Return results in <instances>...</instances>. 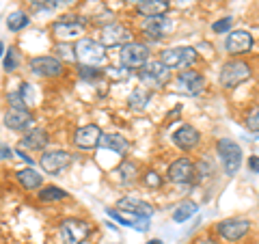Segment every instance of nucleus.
I'll list each match as a JSON object with an SVG mask.
<instances>
[{"instance_id":"obj_1","label":"nucleus","mask_w":259,"mask_h":244,"mask_svg":"<svg viewBox=\"0 0 259 244\" xmlns=\"http://www.w3.org/2000/svg\"><path fill=\"white\" fill-rule=\"evenodd\" d=\"M74 54L76 61L80 65H87V67H100L106 63V48L102 46V42H95L89 37L78 39L74 46Z\"/></svg>"},{"instance_id":"obj_2","label":"nucleus","mask_w":259,"mask_h":244,"mask_svg":"<svg viewBox=\"0 0 259 244\" xmlns=\"http://www.w3.org/2000/svg\"><path fill=\"white\" fill-rule=\"evenodd\" d=\"M216 151H218V156H221V162H223V169H225V173L233 177L240 171L242 167V149H240V145L238 143H233L229 141V138H221V141L216 143Z\"/></svg>"},{"instance_id":"obj_3","label":"nucleus","mask_w":259,"mask_h":244,"mask_svg":"<svg viewBox=\"0 0 259 244\" xmlns=\"http://www.w3.org/2000/svg\"><path fill=\"white\" fill-rule=\"evenodd\" d=\"M160 61L166 65L168 69H186L197 61V50L192 46H177V48H166L160 52Z\"/></svg>"},{"instance_id":"obj_4","label":"nucleus","mask_w":259,"mask_h":244,"mask_svg":"<svg viewBox=\"0 0 259 244\" xmlns=\"http://www.w3.org/2000/svg\"><path fill=\"white\" fill-rule=\"evenodd\" d=\"M168 78H171V74H168V67L162 61H149L145 67L139 69V80L143 87L147 89H160L162 85L168 83Z\"/></svg>"},{"instance_id":"obj_5","label":"nucleus","mask_w":259,"mask_h":244,"mask_svg":"<svg viewBox=\"0 0 259 244\" xmlns=\"http://www.w3.org/2000/svg\"><path fill=\"white\" fill-rule=\"evenodd\" d=\"M250 78V67L244 61H227L221 69V85L225 89H236Z\"/></svg>"},{"instance_id":"obj_6","label":"nucleus","mask_w":259,"mask_h":244,"mask_svg":"<svg viewBox=\"0 0 259 244\" xmlns=\"http://www.w3.org/2000/svg\"><path fill=\"white\" fill-rule=\"evenodd\" d=\"M119 59H121V65H123L125 69H141L149 63V46L132 42V44L123 46Z\"/></svg>"},{"instance_id":"obj_7","label":"nucleus","mask_w":259,"mask_h":244,"mask_svg":"<svg viewBox=\"0 0 259 244\" xmlns=\"http://www.w3.org/2000/svg\"><path fill=\"white\" fill-rule=\"evenodd\" d=\"M84 32V22L78 15H65L59 22L52 24V35L61 42H71V39L82 37Z\"/></svg>"},{"instance_id":"obj_8","label":"nucleus","mask_w":259,"mask_h":244,"mask_svg":"<svg viewBox=\"0 0 259 244\" xmlns=\"http://www.w3.org/2000/svg\"><path fill=\"white\" fill-rule=\"evenodd\" d=\"M194 177H197V167H194L188 158H177L166 169V180L177 186L190 184V182H194Z\"/></svg>"},{"instance_id":"obj_9","label":"nucleus","mask_w":259,"mask_h":244,"mask_svg":"<svg viewBox=\"0 0 259 244\" xmlns=\"http://www.w3.org/2000/svg\"><path fill=\"white\" fill-rule=\"evenodd\" d=\"M216 231L227 242H238L250 231V221H246V218H225L216 225Z\"/></svg>"},{"instance_id":"obj_10","label":"nucleus","mask_w":259,"mask_h":244,"mask_svg":"<svg viewBox=\"0 0 259 244\" xmlns=\"http://www.w3.org/2000/svg\"><path fill=\"white\" fill-rule=\"evenodd\" d=\"M89 233H91V227L84 221H78V218H67V221L61 223V240L65 244H82Z\"/></svg>"},{"instance_id":"obj_11","label":"nucleus","mask_w":259,"mask_h":244,"mask_svg":"<svg viewBox=\"0 0 259 244\" xmlns=\"http://www.w3.org/2000/svg\"><path fill=\"white\" fill-rule=\"evenodd\" d=\"M175 87L177 91L184 93V95H201L205 89V78L199 74V71H192V69H186V71H180L175 78Z\"/></svg>"},{"instance_id":"obj_12","label":"nucleus","mask_w":259,"mask_h":244,"mask_svg":"<svg viewBox=\"0 0 259 244\" xmlns=\"http://www.w3.org/2000/svg\"><path fill=\"white\" fill-rule=\"evenodd\" d=\"M100 42L104 48H115V46H127L132 44V32L125 26H121L117 22H110L102 28L100 32Z\"/></svg>"},{"instance_id":"obj_13","label":"nucleus","mask_w":259,"mask_h":244,"mask_svg":"<svg viewBox=\"0 0 259 244\" xmlns=\"http://www.w3.org/2000/svg\"><path fill=\"white\" fill-rule=\"evenodd\" d=\"M71 162V156L67 151L63 149H50V151H44L41 158H39V165H41V169L46 171V173L50 175H56L61 173L63 169H67Z\"/></svg>"},{"instance_id":"obj_14","label":"nucleus","mask_w":259,"mask_h":244,"mask_svg":"<svg viewBox=\"0 0 259 244\" xmlns=\"http://www.w3.org/2000/svg\"><path fill=\"white\" fill-rule=\"evenodd\" d=\"M102 130L100 126L95 124H89L78 128L74 132V145L78 149H93V147H100V141H102Z\"/></svg>"},{"instance_id":"obj_15","label":"nucleus","mask_w":259,"mask_h":244,"mask_svg":"<svg viewBox=\"0 0 259 244\" xmlns=\"http://www.w3.org/2000/svg\"><path fill=\"white\" fill-rule=\"evenodd\" d=\"M30 71L44 78H54L63 74V63L54 56H35L30 59Z\"/></svg>"},{"instance_id":"obj_16","label":"nucleus","mask_w":259,"mask_h":244,"mask_svg":"<svg viewBox=\"0 0 259 244\" xmlns=\"http://www.w3.org/2000/svg\"><path fill=\"white\" fill-rule=\"evenodd\" d=\"M171 28H173V24H171V20H168V18H164V15L147 18V20L143 22V26H141L143 35H145V37H149L151 42H160L162 37L171 32Z\"/></svg>"},{"instance_id":"obj_17","label":"nucleus","mask_w":259,"mask_h":244,"mask_svg":"<svg viewBox=\"0 0 259 244\" xmlns=\"http://www.w3.org/2000/svg\"><path fill=\"white\" fill-rule=\"evenodd\" d=\"M173 143H175V147H180L182 151H192L201 143V134H199L197 128L186 124L173 132Z\"/></svg>"},{"instance_id":"obj_18","label":"nucleus","mask_w":259,"mask_h":244,"mask_svg":"<svg viewBox=\"0 0 259 244\" xmlns=\"http://www.w3.org/2000/svg\"><path fill=\"white\" fill-rule=\"evenodd\" d=\"M253 35L246 30H233L229 32V37L225 39V50L229 54H244L253 48Z\"/></svg>"},{"instance_id":"obj_19","label":"nucleus","mask_w":259,"mask_h":244,"mask_svg":"<svg viewBox=\"0 0 259 244\" xmlns=\"http://www.w3.org/2000/svg\"><path fill=\"white\" fill-rule=\"evenodd\" d=\"M32 124H35V117L28 112V108H9L5 112V126L15 132L30 130Z\"/></svg>"},{"instance_id":"obj_20","label":"nucleus","mask_w":259,"mask_h":244,"mask_svg":"<svg viewBox=\"0 0 259 244\" xmlns=\"http://www.w3.org/2000/svg\"><path fill=\"white\" fill-rule=\"evenodd\" d=\"M117 210H121V212H127L130 216H136V218H149L153 214V208L149 206V203H145V201L136 199V197L119 199Z\"/></svg>"},{"instance_id":"obj_21","label":"nucleus","mask_w":259,"mask_h":244,"mask_svg":"<svg viewBox=\"0 0 259 244\" xmlns=\"http://www.w3.org/2000/svg\"><path fill=\"white\" fill-rule=\"evenodd\" d=\"M46 145H48V132L41 130V128L28 130V132L22 136V141H20V147L28 149V151H44Z\"/></svg>"},{"instance_id":"obj_22","label":"nucleus","mask_w":259,"mask_h":244,"mask_svg":"<svg viewBox=\"0 0 259 244\" xmlns=\"http://www.w3.org/2000/svg\"><path fill=\"white\" fill-rule=\"evenodd\" d=\"M168 7H171V0H139L136 13L143 18H156V15H164Z\"/></svg>"},{"instance_id":"obj_23","label":"nucleus","mask_w":259,"mask_h":244,"mask_svg":"<svg viewBox=\"0 0 259 244\" xmlns=\"http://www.w3.org/2000/svg\"><path fill=\"white\" fill-rule=\"evenodd\" d=\"M15 177H18L22 188H26V190H37V188H41V184H44V177L32 169H22L15 173Z\"/></svg>"},{"instance_id":"obj_24","label":"nucleus","mask_w":259,"mask_h":244,"mask_svg":"<svg viewBox=\"0 0 259 244\" xmlns=\"http://www.w3.org/2000/svg\"><path fill=\"white\" fill-rule=\"evenodd\" d=\"M100 147L102 149H112V151H117V153H125L127 147H130V141H125L121 134H102V141H100Z\"/></svg>"},{"instance_id":"obj_25","label":"nucleus","mask_w":259,"mask_h":244,"mask_svg":"<svg viewBox=\"0 0 259 244\" xmlns=\"http://www.w3.org/2000/svg\"><path fill=\"white\" fill-rule=\"evenodd\" d=\"M151 100V89H145V87H139V89H134L132 95H130V108H134V110H143V108H147V104Z\"/></svg>"},{"instance_id":"obj_26","label":"nucleus","mask_w":259,"mask_h":244,"mask_svg":"<svg viewBox=\"0 0 259 244\" xmlns=\"http://www.w3.org/2000/svg\"><path fill=\"white\" fill-rule=\"evenodd\" d=\"M197 210H199L197 203L190 201V199H186V201H182L180 206H177V208L173 210V221H175V223H184V221H188L190 216L197 214Z\"/></svg>"},{"instance_id":"obj_27","label":"nucleus","mask_w":259,"mask_h":244,"mask_svg":"<svg viewBox=\"0 0 259 244\" xmlns=\"http://www.w3.org/2000/svg\"><path fill=\"white\" fill-rule=\"evenodd\" d=\"M28 24H30V20L24 11H13V13L7 15V28H9L11 32H18L22 28H26Z\"/></svg>"},{"instance_id":"obj_28","label":"nucleus","mask_w":259,"mask_h":244,"mask_svg":"<svg viewBox=\"0 0 259 244\" xmlns=\"http://www.w3.org/2000/svg\"><path fill=\"white\" fill-rule=\"evenodd\" d=\"M39 201H61V199H67V192H65L63 188H59V186H44L41 190H39Z\"/></svg>"},{"instance_id":"obj_29","label":"nucleus","mask_w":259,"mask_h":244,"mask_svg":"<svg viewBox=\"0 0 259 244\" xmlns=\"http://www.w3.org/2000/svg\"><path fill=\"white\" fill-rule=\"evenodd\" d=\"M115 173L121 175V184H130V182L136 180V165L134 162H130V160H123Z\"/></svg>"},{"instance_id":"obj_30","label":"nucleus","mask_w":259,"mask_h":244,"mask_svg":"<svg viewBox=\"0 0 259 244\" xmlns=\"http://www.w3.org/2000/svg\"><path fill=\"white\" fill-rule=\"evenodd\" d=\"M7 102H9V106H11V108H28V104H26V100L22 97L20 91H18V93H9V95H7Z\"/></svg>"},{"instance_id":"obj_31","label":"nucleus","mask_w":259,"mask_h":244,"mask_svg":"<svg viewBox=\"0 0 259 244\" xmlns=\"http://www.w3.org/2000/svg\"><path fill=\"white\" fill-rule=\"evenodd\" d=\"M246 128L250 130V132H259V106L248 112V117H246Z\"/></svg>"},{"instance_id":"obj_32","label":"nucleus","mask_w":259,"mask_h":244,"mask_svg":"<svg viewBox=\"0 0 259 244\" xmlns=\"http://www.w3.org/2000/svg\"><path fill=\"white\" fill-rule=\"evenodd\" d=\"M102 76V71L97 67H87V65H80V78L84 80H97Z\"/></svg>"},{"instance_id":"obj_33","label":"nucleus","mask_w":259,"mask_h":244,"mask_svg":"<svg viewBox=\"0 0 259 244\" xmlns=\"http://www.w3.org/2000/svg\"><path fill=\"white\" fill-rule=\"evenodd\" d=\"M3 67H5V71H13L15 67H18V61H15V50H13V48H11L9 52H5Z\"/></svg>"},{"instance_id":"obj_34","label":"nucleus","mask_w":259,"mask_h":244,"mask_svg":"<svg viewBox=\"0 0 259 244\" xmlns=\"http://www.w3.org/2000/svg\"><path fill=\"white\" fill-rule=\"evenodd\" d=\"M233 26V18H223V20H218L212 24V30L214 32H227Z\"/></svg>"},{"instance_id":"obj_35","label":"nucleus","mask_w":259,"mask_h":244,"mask_svg":"<svg viewBox=\"0 0 259 244\" xmlns=\"http://www.w3.org/2000/svg\"><path fill=\"white\" fill-rule=\"evenodd\" d=\"M48 7L50 9H63V7H71V5H76L78 0H46Z\"/></svg>"},{"instance_id":"obj_36","label":"nucleus","mask_w":259,"mask_h":244,"mask_svg":"<svg viewBox=\"0 0 259 244\" xmlns=\"http://www.w3.org/2000/svg\"><path fill=\"white\" fill-rule=\"evenodd\" d=\"M20 93H22V97H24V100H26V104H28V106H32V87L24 83V85L20 87Z\"/></svg>"},{"instance_id":"obj_37","label":"nucleus","mask_w":259,"mask_h":244,"mask_svg":"<svg viewBox=\"0 0 259 244\" xmlns=\"http://www.w3.org/2000/svg\"><path fill=\"white\" fill-rule=\"evenodd\" d=\"M212 173H214V169L209 167V160H203V162H201V165H199V175H201V177H209Z\"/></svg>"},{"instance_id":"obj_38","label":"nucleus","mask_w":259,"mask_h":244,"mask_svg":"<svg viewBox=\"0 0 259 244\" xmlns=\"http://www.w3.org/2000/svg\"><path fill=\"white\" fill-rule=\"evenodd\" d=\"M145 184H147V186H160V177H158V173L149 171V173L145 175Z\"/></svg>"},{"instance_id":"obj_39","label":"nucleus","mask_w":259,"mask_h":244,"mask_svg":"<svg viewBox=\"0 0 259 244\" xmlns=\"http://www.w3.org/2000/svg\"><path fill=\"white\" fill-rule=\"evenodd\" d=\"M248 171H253V173H259V156H250V158H248Z\"/></svg>"},{"instance_id":"obj_40","label":"nucleus","mask_w":259,"mask_h":244,"mask_svg":"<svg viewBox=\"0 0 259 244\" xmlns=\"http://www.w3.org/2000/svg\"><path fill=\"white\" fill-rule=\"evenodd\" d=\"M194 244H216V240L209 233H205V235H201V238L194 240Z\"/></svg>"},{"instance_id":"obj_41","label":"nucleus","mask_w":259,"mask_h":244,"mask_svg":"<svg viewBox=\"0 0 259 244\" xmlns=\"http://www.w3.org/2000/svg\"><path fill=\"white\" fill-rule=\"evenodd\" d=\"M13 158V149H9L7 145H3V160H11Z\"/></svg>"},{"instance_id":"obj_42","label":"nucleus","mask_w":259,"mask_h":244,"mask_svg":"<svg viewBox=\"0 0 259 244\" xmlns=\"http://www.w3.org/2000/svg\"><path fill=\"white\" fill-rule=\"evenodd\" d=\"M15 153H18V158H20V160H24V162H28V165H32V160H30L22 149H15Z\"/></svg>"},{"instance_id":"obj_43","label":"nucleus","mask_w":259,"mask_h":244,"mask_svg":"<svg viewBox=\"0 0 259 244\" xmlns=\"http://www.w3.org/2000/svg\"><path fill=\"white\" fill-rule=\"evenodd\" d=\"M147 244H162V242H160V240H149Z\"/></svg>"},{"instance_id":"obj_44","label":"nucleus","mask_w":259,"mask_h":244,"mask_svg":"<svg viewBox=\"0 0 259 244\" xmlns=\"http://www.w3.org/2000/svg\"><path fill=\"white\" fill-rule=\"evenodd\" d=\"M30 3H35V5H41V3H44V0H30Z\"/></svg>"}]
</instances>
